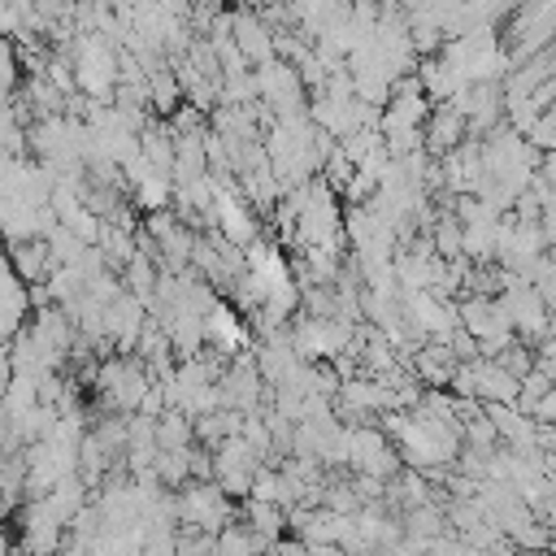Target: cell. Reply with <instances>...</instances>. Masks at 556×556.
Masks as SVG:
<instances>
[{
	"instance_id": "obj_4",
	"label": "cell",
	"mask_w": 556,
	"mask_h": 556,
	"mask_svg": "<svg viewBox=\"0 0 556 556\" xmlns=\"http://www.w3.org/2000/svg\"><path fill=\"white\" fill-rule=\"evenodd\" d=\"M248 530L261 534L265 543H278L282 530H287V513L278 504H261V500H248Z\"/></svg>"
},
{
	"instance_id": "obj_2",
	"label": "cell",
	"mask_w": 556,
	"mask_h": 556,
	"mask_svg": "<svg viewBox=\"0 0 556 556\" xmlns=\"http://www.w3.org/2000/svg\"><path fill=\"white\" fill-rule=\"evenodd\" d=\"M469 130H465V117L452 109V104H439L434 113H426V126H421V139L430 143V152H439V156H447L452 148H460V139H465Z\"/></svg>"
},
{
	"instance_id": "obj_3",
	"label": "cell",
	"mask_w": 556,
	"mask_h": 556,
	"mask_svg": "<svg viewBox=\"0 0 556 556\" xmlns=\"http://www.w3.org/2000/svg\"><path fill=\"white\" fill-rule=\"evenodd\" d=\"M9 269H13V278H48L52 274V256H48V243L43 239H17V243H9Z\"/></svg>"
},
{
	"instance_id": "obj_1",
	"label": "cell",
	"mask_w": 556,
	"mask_h": 556,
	"mask_svg": "<svg viewBox=\"0 0 556 556\" xmlns=\"http://www.w3.org/2000/svg\"><path fill=\"white\" fill-rule=\"evenodd\" d=\"M174 521H182V530H200V534H217L222 526L235 521V504L230 495H222V486L208 482H182V491L174 495Z\"/></svg>"
},
{
	"instance_id": "obj_5",
	"label": "cell",
	"mask_w": 556,
	"mask_h": 556,
	"mask_svg": "<svg viewBox=\"0 0 556 556\" xmlns=\"http://www.w3.org/2000/svg\"><path fill=\"white\" fill-rule=\"evenodd\" d=\"M17 83V52L9 39H0V91H9Z\"/></svg>"
}]
</instances>
